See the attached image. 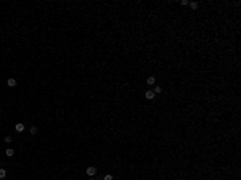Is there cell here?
<instances>
[{
	"label": "cell",
	"mask_w": 241,
	"mask_h": 180,
	"mask_svg": "<svg viewBox=\"0 0 241 180\" xmlns=\"http://www.w3.org/2000/svg\"><path fill=\"white\" fill-rule=\"evenodd\" d=\"M85 172H87V175L93 177V175L96 174V167H87V170H85Z\"/></svg>",
	"instance_id": "1"
},
{
	"label": "cell",
	"mask_w": 241,
	"mask_h": 180,
	"mask_svg": "<svg viewBox=\"0 0 241 180\" xmlns=\"http://www.w3.org/2000/svg\"><path fill=\"white\" fill-rule=\"evenodd\" d=\"M7 84H8V87H16V84H18V82H16L15 77H10V79L7 81Z\"/></svg>",
	"instance_id": "2"
},
{
	"label": "cell",
	"mask_w": 241,
	"mask_h": 180,
	"mask_svg": "<svg viewBox=\"0 0 241 180\" xmlns=\"http://www.w3.org/2000/svg\"><path fill=\"white\" fill-rule=\"evenodd\" d=\"M15 130L19 132V134H21V132H24V124H21V122L16 124V126H15Z\"/></svg>",
	"instance_id": "3"
},
{
	"label": "cell",
	"mask_w": 241,
	"mask_h": 180,
	"mask_svg": "<svg viewBox=\"0 0 241 180\" xmlns=\"http://www.w3.org/2000/svg\"><path fill=\"white\" fill-rule=\"evenodd\" d=\"M145 96H146V100H153L154 98V92L153 90H148V92L145 93Z\"/></svg>",
	"instance_id": "4"
},
{
	"label": "cell",
	"mask_w": 241,
	"mask_h": 180,
	"mask_svg": "<svg viewBox=\"0 0 241 180\" xmlns=\"http://www.w3.org/2000/svg\"><path fill=\"white\" fill-rule=\"evenodd\" d=\"M146 82H148V84H149V85H153V84H154V82H156V77H154V76H149V77H148V79H146Z\"/></svg>",
	"instance_id": "5"
},
{
	"label": "cell",
	"mask_w": 241,
	"mask_h": 180,
	"mask_svg": "<svg viewBox=\"0 0 241 180\" xmlns=\"http://www.w3.org/2000/svg\"><path fill=\"white\" fill-rule=\"evenodd\" d=\"M5 177H7V170L0 167V180H2V179H5Z\"/></svg>",
	"instance_id": "6"
},
{
	"label": "cell",
	"mask_w": 241,
	"mask_h": 180,
	"mask_svg": "<svg viewBox=\"0 0 241 180\" xmlns=\"http://www.w3.org/2000/svg\"><path fill=\"white\" fill-rule=\"evenodd\" d=\"M5 154H7V156H10V158H11V156H13V154H15V151H13V149H11V148H8V149H7V151H5Z\"/></svg>",
	"instance_id": "7"
},
{
	"label": "cell",
	"mask_w": 241,
	"mask_h": 180,
	"mask_svg": "<svg viewBox=\"0 0 241 180\" xmlns=\"http://www.w3.org/2000/svg\"><path fill=\"white\" fill-rule=\"evenodd\" d=\"M153 92H154V93H161V92H162V88H161L159 85H156V87H154V90H153Z\"/></svg>",
	"instance_id": "8"
},
{
	"label": "cell",
	"mask_w": 241,
	"mask_h": 180,
	"mask_svg": "<svg viewBox=\"0 0 241 180\" xmlns=\"http://www.w3.org/2000/svg\"><path fill=\"white\" fill-rule=\"evenodd\" d=\"M188 5H190V7H191L193 10H196V8H198V3H196V2H190Z\"/></svg>",
	"instance_id": "9"
},
{
	"label": "cell",
	"mask_w": 241,
	"mask_h": 180,
	"mask_svg": "<svg viewBox=\"0 0 241 180\" xmlns=\"http://www.w3.org/2000/svg\"><path fill=\"white\" fill-rule=\"evenodd\" d=\"M13 140H11V137H5V143H11Z\"/></svg>",
	"instance_id": "10"
},
{
	"label": "cell",
	"mask_w": 241,
	"mask_h": 180,
	"mask_svg": "<svg viewBox=\"0 0 241 180\" xmlns=\"http://www.w3.org/2000/svg\"><path fill=\"white\" fill-rule=\"evenodd\" d=\"M31 134H37V127H31Z\"/></svg>",
	"instance_id": "11"
},
{
	"label": "cell",
	"mask_w": 241,
	"mask_h": 180,
	"mask_svg": "<svg viewBox=\"0 0 241 180\" xmlns=\"http://www.w3.org/2000/svg\"><path fill=\"white\" fill-rule=\"evenodd\" d=\"M105 180H113V175H109V174H108V175H105Z\"/></svg>",
	"instance_id": "12"
},
{
	"label": "cell",
	"mask_w": 241,
	"mask_h": 180,
	"mask_svg": "<svg viewBox=\"0 0 241 180\" xmlns=\"http://www.w3.org/2000/svg\"><path fill=\"white\" fill-rule=\"evenodd\" d=\"M90 180H92V179H90Z\"/></svg>",
	"instance_id": "13"
}]
</instances>
